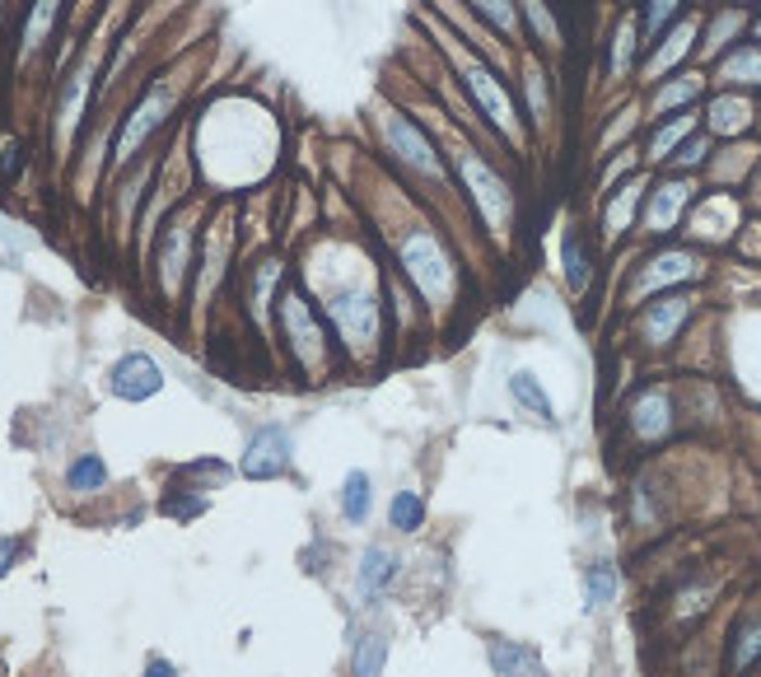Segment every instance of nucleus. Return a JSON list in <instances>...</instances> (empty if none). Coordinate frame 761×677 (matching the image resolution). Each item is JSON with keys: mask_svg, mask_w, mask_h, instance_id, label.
<instances>
[{"mask_svg": "<svg viewBox=\"0 0 761 677\" xmlns=\"http://www.w3.org/2000/svg\"><path fill=\"white\" fill-rule=\"evenodd\" d=\"M402 266H407V276L416 280V290H421L430 304H444L448 294H454V262L440 243H434V234H411L407 243H402Z\"/></svg>", "mask_w": 761, "mask_h": 677, "instance_id": "1", "label": "nucleus"}, {"mask_svg": "<svg viewBox=\"0 0 761 677\" xmlns=\"http://www.w3.org/2000/svg\"><path fill=\"white\" fill-rule=\"evenodd\" d=\"M281 333L290 341V355L300 360L308 374H318L322 365H328V341H322V327L314 318V309L304 304L300 290H286L281 294Z\"/></svg>", "mask_w": 761, "mask_h": 677, "instance_id": "2", "label": "nucleus"}, {"mask_svg": "<svg viewBox=\"0 0 761 677\" xmlns=\"http://www.w3.org/2000/svg\"><path fill=\"white\" fill-rule=\"evenodd\" d=\"M290 430H281V425H262V430L248 435V449L239 459V472L248 481H276L290 472Z\"/></svg>", "mask_w": 761, "mask_h": 677, "instance_id": "3", "label": "nucleus"}, {"mask_svg": "<svg viewBox=\"0 0 761 677\" xmlns=\"http://www.w3.org/2000/svg\"><path fill=\"white\" fill-rule=\"evenodd\" d=\"M328 318L337 323L341 341L351 346V351H369V346L379 341V304L375 294H337L328 304Z\"/></svg>", "mask_w": 761, "mask_h": 677, "instance_id": "4", "label": "nucleus"}, {"mask_svg": "<svg viewBox=\"0 0 761 677\" xmlns=\"http://www.w3.org/2000/svg\"><path fill=\"white\" fill-rule=\"evenodd\" d=\"M626 430L640 439V444H659V439L673 435V392L663 384L635 392L626 406Z\"/></svg>", "mask_w": 761, "mask_h": 677, "instance_id": "5", "label": "nucleus"}, {"mask_svg": "<svg viewBox=\"0 0 761 677\" xmlns=\"http://www.w3.org/2000/svg\"><path fill=\"white\" fill-rule=\"evenodd\" d=\"M107 388H113V398H122V402H145V398H154V392L164 388V369L154 365L145 351H131V355H122L113 365Z\"/></svg>", "mask_w": 761, "mask_h": 677, "instance_id": "6", "label": "nucleus"}, {"mask_svg": "<svg viewBox=\"0 0 761 677\" xmlns=\"http://www.w3.org/2000/svg\"><path fill=\"white\" fill-rule=\"evenodd\" d=\"M462 80H468V89L477 93V103L486 108L491 127L505 131V136H519V122H515V103H509V93L495 85V75L481 66V61H462Z\"/></svg>", "mask_w": 761, "mask_h": 677, "instance_id": "7", "label": "nucleus"}, {"mask_svg": "<svg viewBox=\"0 0 761 677\" xmlns=\"http://www.w3.org/2000/svg\"><path fill=\"white\" fill-rule=\"evenodd\" d=\"M168 103H174V99H168V89H164V85H154V89L145 93V99H141V108H136V113H131L127 122H122V131H117V164H127L131 154L145 146V136L164 122Z\"/></svg>", "mask_w": 761, "mask_h": 677, "instance_id": "8", "label": "nucleus"}, {"mask_svg": "<svg viewBox=\"0 0 761 677\" xmlns=\"http://www.w3.org/2000/svg\"><path fill=\"white\" fill-rule=\"evenodd\" d=\"M462 178H468L477 206H481V215H486V225L491 229H505L509 225V192H505V183L495 178V173L481 164V160H462Z\"/></svg>", "mask_w": 761, "mask_h": 677, "instance_id": "9", "label": "nucleus"}, {"mask_svg": "<svg viewBox=\"0 0 761 677\" xmlns=\"http://www.w3.org/2000/svg\"><path fill=\"white\" fill-rule=\"evenodd\" d=\"M486 659H491V673H495V677H547V664H542V654L533 650V644H523V640L491 636Z\"/></svg>", "mask_w": 761, "mask_h": 677, "instance_id": "10", "label": "nucleus"}, {"mask_svg": "<svg viewBox=\"0 0 761 677\" xmlns=\"http://www.w3.org/2000/svg\"><path fill=\"white\" fill-rule=\"evenodd\" d=\"M687 313H692V299L687 294H659L655 304L640 313V337L649 346H668V341L677 337V327L687 323Z\"/></svg>", "mask_w": 761, "mask_h": 677, "instance_id": "11", "label": "nucleus"}, {"mask_svg": "<svg viewBox=\"0 0 761 677\" xmlns=\"http://www.w3.org/2000/svg\"><path fill=\"white\" fill-rule=\"evenodd\" d=\"M383 131H388V146H393V150L402 154V164H411V168H421V173H434V178L444 173L440 154L430 150V140H426L421 131H416L407 117H388V122H383Z\"/></svg>", "mask_w": 761, "mask_h": 677, "instance_id": "12", "label": "nucleus"}, {"mask_svg": "<svg viewBox=\"0 0 761 677\" xmlns=\"http://www.w3.org/2000/svg\"><path fill=\"white\" fill-rule=\"evenodd\" d=\"M696 276V258L673 248V253H659L655 262L640 272L635 280V294H649V290H663V286H677V280H692Z\"/></svg>", "mask_w": 761, "mask_h": 677, "instance_id": "13", "label": "nucleus"}, {"mask_svg": "<svg viewBox=\"0 0 761 677\" xmlns=\"http://www.w3.org/2000/svg\"><path fill=\"white\" fill-rule=\"evenodd\" d=\"M687 197H692V183L687 178H677V183H663L655 197H649V211H645V229L649 234H668L677 225V215L682 206H687Z\"/></svg>", "mask_w": 761, "mask_h": 677, "instance_id": "14", "label": "nucleus"}, {"mask_svg": "<svg viewBox=\"0 0 761 677\" xmlns=\"http://www.w3.org/2000/svg\"><path fill=\"white\" fill-rule=\"evenodd\" d=\"M761 664V612L757 617H743L728 636V677H743Z\"/></svg>", "mask_w": 761, "mask_h": 677, "instance_id": "15", "label": "nucleus"}, {"mask_svg": "<svg viewBox=\"0 0 761 677\" xmlns=\"http://www.w3.org/2000/svg\"><path fill=\"white\" fill-rule=\"evenodd\" d=\"M397 565L402 561L388 547H369L360 556V575H355V579H360V598H379L397 579Z\"/></svg>", "mask_w": 761, "mask_h": 677, "instance_id": "16", "label": "nucleus"}, {"mask_svg": "<svg viewBox=\"0 0 761 677\" xmlns=\"http://www.w3.org/2000/svg\"><path fill=\"white\" fill-rule=\"evenodd\" d=\"M710 131L714 136H738L752 127V103L743 99V93H720V99L710 103Z\"/></svg>", "mask_w": 761, "mask_h": 677, "instance_id": "17", "label": "nucleus"}, {"mask_svg": "<svg viewBox=\"0 0 761 677\" xmlns=\"http://www.w3.org/2000/svg\"><path fill=\"white\" fill-rule=\"evenodd\" d=\"M621 589V575H617V565L612 561H594L584 571V607L588 612H598V607H608L612 598Z\"/></svg>", "mask_w": 761, "mask_h": 677, "instance_id": "18", "label": "nucleus"}, {"mask_svg": "<svg viewBox=\"0 0 761 677\" xmlns=\"http://www.w3.org/2000/svg\"><path fill=\"white\" fill-rule=\"evenodd\" d=\"M369 505H375V481H369V472H351L341 481V518L346 524H365Z\"/></svg>", "mask_w": 761, "mask_h": 677, "instance_id": "19", "label": "nucleus"}, {"mask_svg": "<svg viewBox=\"0 0 761 677\" xmlns=\"http://www.w3.org/2000/svg\"><path fill=\"white\" fill-rule=\"evenodd\" d=\"M182 272H188V225H174L168 229V243H164V258H160V276H164L168 294H178Z\"/></svg>", "mask_w": 761, "mask_h": 677, "instance_id": "20", "label": "nucleus"}, {"mask_svg": "<svg viewBox=\"0 0 761 677\" xmlns=\"http://www.w3.org/2000/svg\"><path fill=\"white\" fill-rule=\"evenodd\" d=\"M692 38H696V20H682V24L673 28V34L663 38V47H659V52L649 57V66H645V75H663V71H673L677 61H682V57L692 52Z\"/></svg>", "mask_w": 761, "mask_h": 677, "instance_id": "21", "label": "nucleus"}, {"mask_svg": "<svg viewBox=\"0 0 761 677\" xmlns=\"http://www.w3.org/2000/svg\"><path fill=\"white\" fill-rule=\"evenodd\" d=\"M383 664H388V640L379 631H369L355 640L351 650V677H383Z\"/></svg>", "mask_w": 761, "mask_h": 677, "instance_id": "22", "label": "nucleus"}, {"mask_svg": "<svg viewBox=\"0 0 761 677\" xmlns=\"http://www.w3.org/2000/svg\"><path fill=\"white\" fill-rule=\"evenodd\" d=\"M66 486L75 496H89V491H103L107 486V463L99 453H80L71 467H66Z\"/></svg>", "mask_w": 761, "mask_h": 677, "instance_id": "23", "label": "nucleus"}, {"mask_svg": "<svg viewBox=\"0 0 761 677\" xmlns=\"http://www.w3.org/2000/svg\"><path fill=\"white\" fill-rule=\"evenodd\" d=\"M509 398H515L519 406H528V412H533V416L551 421V398H547V392H542V384H537L528 369H515V374H509Z\"/></svg>", "mask_w": 761, "mask_h": 677, "instance_id": "24", "label": "nucleus"}, {"mask_svg": "<svg viewBox=\"0 0 761 677\" xmlns=\"http://www.w3.org/2000/svg\"><path fill=\"white\" fill-rule=\"evenodd\" d=\"M211 500L201 496V491H188V486H168L164 500H160V514L164 518H178V524H188V518H201L206 514Z\"/></svg>", "mask_w": 761, "mask_h": 677, "instance_id": "25", "label": "nucleus"}, {"mask_svg": "<svg viewBox=\"0 0 761 677\" xmlns=\"http://www.w3.org/2000/svg\"><path fill=\"white\" fill-rule=\"evenodd\" d=\"M720 80L724 85H761V47H738L734 57H724Z\"/></svg>", "mask_w": 761, "mask_h": 677, "instance_id": "26", "label": "nucleus"}, {"mask_svg": "<svg viewBox=\"0 0 761 677\" xmlns=\"http://www.w3.org/2000/svg\"><path fill=\"white\" fill-rule=\"evenodd\" d=\"M388 524L397 532H421L426 528V500L416 491H397L393 505H388Z\"/></svg>", "mask_w": 761, "mask_h": 677, "instance_id": "27", "label": "nucleus"}, {"mask_svg": "<svg viewBox=\"0 0 761 677\" xmlns=\"http://www.w3.org/2000/svg\"><path fill=\"white\" fill-rule=\"evenodd\" d=\"M692 127H696V113H677L668 127H659L655 140H649V160H668V154L682 146V136H687Z\"/></svg>", "mask_w": 761, "mask_h": 677, "instance_id": "28", "label": "nucleus"}, {"mask_svg": "<svg viewBox=\"0 0 761 677\" xmlns=\"http://www.w3.org/2000/svg\"><path fill=\"white\" fill-rule=\"evenodd\" d=\"M56 5L61 0H34V14H28V28H24V57L42 47V38H48V28L56 20Z\"/></svg>", "mask_w": 761, "mask_h": 677, "instance_id": "29", "label": "nucleus"}, {"mask_svg": "<svg viewBox=\"0 0 761 677\" xmlns=\"http://www.w3.org/2000/svg\"><path fill=\"white\" fill-rule=\"evenodd\" d=\"M640 192H645L640 183L621 187V197H617L612 206H608V239H617V234H621V229L631 225V215H635V206H640Z\"/></svg>", "mask_w": 761, "mask_h": 677, "instance_id": "30", "label": "nucleus"}, {"mask_svg": "<svg viewBox=\"0 0 761 677\" xmlns=\"http://www.w3.org/2000/svg\"><path fill=\"white\" fill-rule=\"evenodd\" d=\"M696 93H701V75H677L673 85H663L655 93V108L659 113H668V108H682V103H692Z\"/></svg>", "mask_w": 761, "mask_h": 677, "instance_id": "31", "label": "nucleus"}, {"mask_svg": "<svg viewBox=\"0 0 761 677\" xmlns=\"http://www.w3.org/2000/svg\"><path fill=\"white\" fill-rule=\"evenodd\" d=\"M85 85H89V66H85V71H75V75H71V85H66V103H61V136H71V127H75V113H80Z\"/></svg>", "mask_w": 761, "mask_h": 677, "instance_id": "32", "label": "nucleus"}, {"mask_svg": "<svg viewBox=\"0 0 761 677\" xmlns=\"http://www.w3.org/2000/svg\"><path fill=\"white\" fill-rule=\"evenodd\" d=\"M738 28H743V14H738V10H724L720 20L710 24V38H706V57H714V52H724V47H728V38H734Z\"/></svg>", "mask_w": 761, "mask_h": 677, "instance_id": "33", "label": "nucleus"}, {"mask_svg": "<svg viewBox=\"0 0 761 677\" xmlns=\"http://www.w3.org/2000/svg\"><path fill=\"white\" fill-rule=\"evenodd\" d=\"M631 57H635V20H621V28H617V47H612V71H617V75H626Z\"/></svg>", "mask_w": 761, "mask_h": 677, "instance_id": "34", "label": "nucleus"}, {"mask_svg": "<svg viewBox=\"0 0 761 677\" xmlns=\"http://www.w3.org/2000/svg\"><path fill=\"white\" fill-rule=\"evenodd\" d=\"M566 280H570V290L588 286V258L580 253V243H574V239H566Z\"/></svg>", "mask_w": 761, "mask_h": 677, "instance_id": "35", "label": "nucleus"}, {"mask_svg": "<svg viewBox=\"0 0 761 677\" xmlns=\"http://www.w3.org/2000/svg\"><path fill=\"white\" fill-rule=\"evenodd\" d=\"M677 10H682V0H649L645 5V34L655 38L668 20H677Z\"/></svg>", "mask_w": 761, "mask_h": 677, "instance_id": "36", "label": "nucleus"}, {"mask_svg": "<svg viewBox=\"0 0 761 677\" xmlns=\"http://www.w3.org/2000/svg\"><path fill=\"white\" fill-rule=\"evenodd\" d=\"M472 5L481 10V14H486V20L495 24V28H505V34H515V5H509V0H472Z\"/></svg>", "mask_w": 761, "mask_h": 677, "instance_id": "37", "label": "nucleus"}, {"mask_svg": "<svg viewBox=\"0 0 761 677\" xmlns=\"http://www.w3.org/2000/svg\"><path fill=\"white\" fill-rule=\"evenodd\" d=\"M706 150H710V146H706V136H696V140H687V146H682V150L673 154V164H677V168H696V164L706 160Z\"/></svg>", "mask_w": 761, "mask_h": 677, "instance_id": "38", "label": "nucleus"}, {"mask_svg": "<svg viewBox=\"0 0 761 677\" xmlns=\"http://www.w3.org/2000/svg\"><path fill=\"white\" fill-rule=\"evenodd\" d=\"M523 5H528V14H533L537 34L547 38V42H556V24H551V14H547V5H542V0H523Z\"/></svg>", "mask_w": 761, "mask_h": 677, "instance_id": "39", "label": "nucleus"}, {"mask_svg": "<svg viewBox=\"0 0 761 677\" xmlns=\"http://www.w3.org/2000/svg\"><path fill=\"white\" fill-rule=\"evenodd\" d=\"M20 542H14V538H0V575H10L14 571V561H20Z\"/></svg>", "mask_w": 761, "mask_h": 677, "instance_id": "40", "label": "nucleus"}, {"mask_svg": "<svg viewBox=\"0 0 761 677\" xmlns=\"http://www.w3.org/2000/svg\"><path fill=\"white\" fill-rule=\"evenodd\" d=\"M528 93H533V113H537V122H547V103H542V75H528Z\"/></svg>", "mask_w": 761, "mask_h": 677, "instance_id": "41", "label": "nucleus"}, {"mask_svg": "<svg viewBox=\"0 0 761 677\" xmlns=\"http://www.w3.org/2000/svg\"><path fill=\"white\" fill-rule=\"evenodd\" d=\"M141 677H178V668L168 664V659H150V664H145V673H141Z\"/></svg>", "mask_w": 761, "mask_h": 677, "instance_id": "42", "label": "nucleus"}, {"mask_svg": "<svg viewBox=\"0 0 761 677\" xmlns=\"http://www.w3.org/2000/svg\"><path fill=\"white\" fill-rule=\"evenodd\" d=\"M757 38H761V20H757Z\"/></svg>", "mask_w": 761, "mask_h": 677, "instance_id": "43", "label": "nucleus"}]
</instances>
